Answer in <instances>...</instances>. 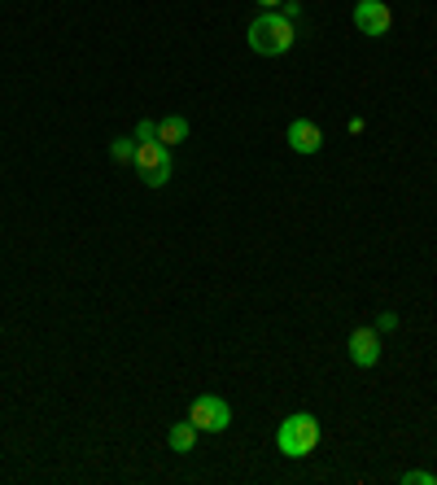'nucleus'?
Masks as SVG:
<instances>
[{
	"mask_svg": "<svg viewBox=\"0 0 437 485\" xmlns=\"http://www.w3.org/2000/svg\"><path fill=\"white\" fill-rule=\"evenodd\" d=\"M319 420L311 416V411H293L289 420H280L276 428V446H280V455H289V459H306L311 450L319 446Z\"/></svg>",
	"mask_w": 437,
	"mask_h": 485,
	"instance_id": "nucleus-2",
	"label": "nucleus"
},
{
	"mask_svg": "<svg viewBox=\"0 0 437 485\" xmlns=\"http://www.w3.org/2000/svg\"><path fill=\"white\" fill-rule=\"evenodd\" d=\"M110 158L123 162V166H136V136L127 141V136H114L110 141Z\"/></svg>",
	"mask_w": 437,
	"mask_h": 485,
	"instance_id": "nucleus-10",
	"label": "nucleus"
},
{
	"mask_svg": "<svg viewBox=\"0 0 437 485\" xmlns=\"http://www.w3.org/2000/svg\"><path fill=\"white\" fill-rule=\"evenodd\" d=\"M355 26L363 36H389L394 26V9L385 0H358L355 5Z\"/></svg>",
	"mask_w": 437,
	"mask_h": 485,
	"instance_id": "nucleus-5",
	"label": "nucleus"
},
{
	"mask_svg": "<svg viewBox=\"0 0 437 485\" xmlns=\"http://www.w3.org/2000/svg\"><path fill=\"white\" fill-rule=\"evenodd\" d=\"M289 149L293 153H319L324 149V132L311 119H293L289 122Z\"/></svg>",
	"mask_w": 437,
	"mask_h": 485,
	"instance_id": "nucleus-7",
	"label": "nucleus"
},
{
	"mask_svg": "<svg viewBox=\"0 0 437 485\" xmlns=\"http://www.w3.org/2000/svg\"><path fill=\"white\" fill-rule=\"evenodd\" d=\"M394 328H398V315L394 311H385V315L377 320V332H394Z\"/></svg>",
	"mask_w": 437,
	"mask_h": 485,
	"instance_id": "nucleus-13",
	"label": "nucleus"
},
{
	"mask_svg": "<svg viewBox=\"0 0 437 485\" xmlns=\"http://www.w3.org/2000/svg\"><path fill=\"white\" fill-rule=\"evenodd\" d=\"M136 141H158V122H154V119H140L136 122Z\"/></svg>",
	"mask_w": 437,
	"mask_h": 485,
	"instance_id": "nucleus-11",
	"label": "nucleus"
},
{
	"mask_svg": "<svg viewBox=\"0 0 437 485\" xmlns=\"http://www.w3.org/2000/svg\"><path fill=\"white\" fill-rule=\"evenodd\" d=\"M250 48L254 53H262V58H280V53H289L293 48V22L280 18L276 9H267V14H259V18L250 22Z\"/></svg>",
	"mask_w": 437,
	"mask_h": 485,
	"instance_id": "nucleus-1",
	"label": "nucleus"
},
{
	"mask_svg": "<svg viewBox=\"0 0 437 485\" xmlns=\"http://www.w3.org/2000/svg\"><path fill=\"white\" fill-rule=\"evenodd\" d=\"M158 141L166 144V149H176L179 141H188V119H184V114H166V119L158 122Z\"/></svg>",
	"mask_w": 437,
	"mask_h": 485,
	"instance_id": "nucleus-8",
	"label": "nucleus"
},
{
	"mask_svg": "<svg viewBox=\"0 0 437 485\" xmlns=\"http://www.w3.org/2000/svg\"><path fill=\"white\" fill-rule=\"evenodd\" d=\"M166 442H171V450H176V455H188V450L197 446V425H193V420H179V425H171Z\"/></svg>",
	"mask_w": 437,
	"mask_h": 485,
	"instance_id": "nucleus-9",
	"label": "nucleus"
},
{
	"mask_svg": "<svg viewBox=\"0 0 437 485\" xmlns=\"http://www.w3.org/2000/svg\"><path fill=\"white\" fill-rule=\"evenodd\" d=\"M136 171L149 188H162L176 175V158H171V149L162 141H136Z\"/></svg>",
	"mask_w": 437,
	"mask_h": 485,
	"instance_id": "nucleus-3",
	"label": "nucleus"
},
{
	"mask_svg": "<svg viewBox=\"0 0 437 485\" xmlns=\"http://www.w3.org/2000/svg\"><path fill=\"white\" fill-rule=\"evenodd\" d=\"M188 420L197 425V433H223V428L232 425V406L223 403L218 394H201L188 406Z\"/></svg>",
	"mask_w": 437,
	"mask_h": 485,
	"instance_id": "nucleus-4",
	"label": "nucleus"
},
{
	"mask_svg": "<svg viewBox=\"0 0 437 485\" xmlns=\"http://www.w3.org/2000/svg\"><path fill=\"white\" fill-rule=\"evenodd\" d=\"M262 9H276V5H284V0H259Z\"/></svg>",
	"mask_w": 437,
	"mask_h": 485,
	"instance_id": "nucleus-14",
	"label": "nucleus"
},
{
	"mask_svg": "<svg viewBox=\"0 0 437 485\" xmlns=\"http://www.w3.org/2000/svg\"><path fill=\"white\" fill-rule=\"evenodd\" d=\"M402 485H437V477L420 468V472H402Z\"/></svg>",
	"mask_w": 437,
	"mask_h": 485,
	"instance_id": "nucleus-12",
	"label": "nucleus"
},
{
	"mask_svg": "<svg viewBox=\"0 0 437 485\" xmlns=\"http://www.w3.org/2000/svg\"><path fill=\"white\" fill-rule=\"evenodd\" d=\"M346 350H350V364H355V367H377L380 332H377V328H355V332H350V342H346Z\"/></svg>",
	"mask_w": 437,
	"mask_h": 485,
	"instance_id": "nucleus-6",
	"label": "nucleus"
}]
</instances>
